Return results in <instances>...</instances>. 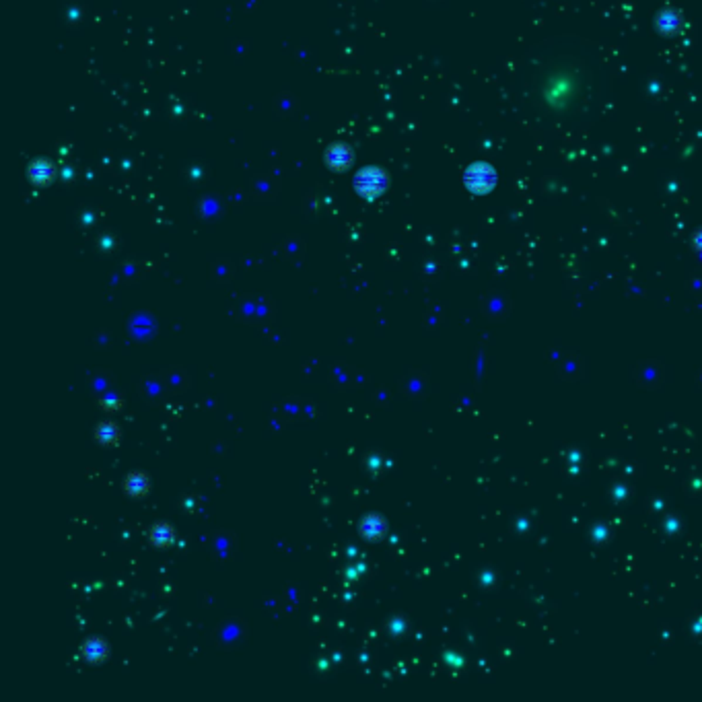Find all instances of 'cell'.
<instances>
[{"instance_id": "12", "label": "cell", "mask_w": 702, "mask_h": 702, "mask_svg": "<svg viewBox=\"0 0 702 702\" xmlns=\"http://www.w3.org/2000/svg\"><path fill=\"white\" fill-rule=\"evenodd\" d=\"M122 406H124V400L115 394H108L99 400V408L103 412H117V410H122Z\"/></svg>"}, {"instance_id": "1", "label": "cell", "mask_w": 702, "mask_h": 702, "mask_svg": "<svg viewBox=\"0 0 702 702\" xmlns=\"http://www.w3.org/2000/svg\"><path fill=\"white\" fill-rule=\"evenodd\" d=\"M521 106L544 126H579L592 117L608 87L603 66L581 39L542 43L519 71Z\"/></svg>"}, {"instance_id": "8", "label": "cell", "mask_w": 702, "mask_h": 702, "mask_svg": "<svg viewBox=\"0 0 702 702\" xmlns=\"http://www.w3.org/2000/svg\"><path fill=\"white\" fill-rule=\"evenodd\" d=\"M29 180L36 185H50L56 180V165L48 159H36L29 165Z\"/></svg>"}, {"instance_id": "4", "label": "cell", "mask_w": 702, "mask_h": 702, "mask_svg": "<svg viewBox=\"0 0 702 702\" xmlns=\"http://www.w3.org/2000/svg\"><path fill=\"white\" fill-rule=\"evenodd\" d=\"M80 657L89 664V666H101L103 661H108L110 657V645L106 638L101 636H91L83 643L80 647Z\"/></svg>"}, {"instance_id": "6", "label": "cell", "mask_w": 702, "mask_h": 702, "mask_svg": "<svg viewBox=\"0 0 702 702\" xmlns=\"http://www.w3.org/2000/svg\"><path fill=\"white\" fill-rule=\"evenodd\" d=\"M176 538H178V533H176L173 525L167 523V521H157V523H152V527L148 529V540H150V544H152L155 548H159V550H165V548L173 546Z\"/></svg>"}, {"instance_id": "3", "label": "cell", "mask_w": 702, "mask_h": 702, "mask_svg": "<svg viewBox=\"0 0 702 702\" xmlns=\"http://www.w3.org/2000/svg\"><path fill=\"white\" fill-rule=\"evenodd\" d=\"M464 182L468 185V189L476 194H486L496 185V171L486 163H476L466 171Z\"/></svg>"}, {"instance_id": "5", "label": "cell", "mask_w": 702, "mask_h": 702, "mask_svg": "<svg viewBox=\"0 0 702 702\" xmlns=\"http://www.w3.org/2000/svg\"><path fill=\"white\" fill-rule=\"evenodd\" d=\"M354 163V150L346 143H334L326 150V165L332 171H346Z\"/></svg>"}, {"instance_id": "11", "label": "cell", "mask_w": 702, "mask_h": 702, "mask_svg": "<svg viewBox=\"0 0 702 702\" xmlns=\"http://www.w3.org/2000/svg\"><path fill=\"white\" fill-rule=\"evenodd\" d=\"M657 23H659V29H661L664 34H675V31L680 29V25H682L680 15H678L675 10H664V13L659 15Z\"/></svg>"}, {"instance_id": "2", "label": "cell", "mask_w": 702, "mask_h": 702, "mask_svg": "<svg viewBox=\"0 0 702 702\" xmlns=\"http://www.w3.org/2000/svg\"><path fill=\"white\" fill-rule=\"evenodd\" d=\"M389 185V176L383 167H365L354 176V189L361 198L375 200Z\"/></svg>"}, {"instance_id": "7", "label": "cell", "mask_w": 702, "mask_h": 702, "mask_svg": "<svg viewBox=\"0 0 702 702\" xmlns=\"http://www.w3.org/2000/svg\"><path fill=\"white\" fill-rule=\"evenodd\" d=\"M361 536L369 542H379L385 538L387 533V521L381 517V515H375V513H369L365 515L363 521H361Z\"/></svg>"}, {"instance_id": "9", "label": "cell", "mask_w": 702, "mask_h": 702, "mask_svg": "<svg viewBox=\"0 0 702 702\" xmlns=\"http://www.w3.org/2000/svg\"><path fill=\"white\" fill-rule=\"evenodd\" d=\"M150 490V480L145 472H132L124 480V492L132 499H143Z\"/></svg>"}, {"instance_id": "10", "label": "cell", "mask_w": 702, "mask_h": 702, "mask_svg": "<svg viewBox=\"0 0 702 702\" xmlns=\"http://www.w3.org/2000/svg\"><path fill=\"white\" fill-rule=\"evenodd\" d=\"M95 439H97V443L103 445V447L117 445L120 443V439H122V431H120V427H117L115 422L103 420V422H99L97 429H95Z\"/></svg>"}]
</instances>
